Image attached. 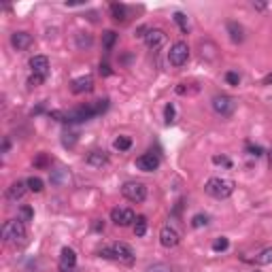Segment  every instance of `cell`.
Returning <instances> with one entry per match:
<instances>
[{"label": "cell", "mask_w": 272, "mask_h": 272, "mask_svg": "<svg viewBox=\"0 0 272 272\" xmlns=\"http://www.w3.org/2000/svg\"><path fill=\"white\" fill-rule=\"evenodd\" d=\"M94 230H105V223H100V221H96V223H94Z\"/></svg>", "instance_id": "42"}, {"label": "cell", "mask_w": 272, "mask_h": 272, "mask_svg": "<svg viewBox=\"0 0 272 272\" xmlns=\"http://www.w3.org/2000/svg\"><path fill=\"white\" fill-rule=\"evenodd\" d=\"M75 41H77L79 49H90V47L94 45V38H92V34H87V32H79V34L75 36Z\"/></svg>", "instance_id": "21"}, {"label": "cell", "mask_w": 272, "mask_h": 272, "mask_svg": "<svg viewBox=\"0 0 272 272\" xmlns=\"http://www.w3.org/2000/svg\"><path fill=\"white\" fill-rule=\"evenodd\" d=\"M75 136H77V134H73V132H66V134H64V145H66V147H73V145H75Z\"/></svg>", "instance_id": "35"}, {"label": "cell", "mask_w": 272, "mask_h": 272, "mask_svg": "<svg viewBox=\"0 0 272 272\" xmlns=\"http://www.w3.org/2000/svg\"><path fill=\"white\" fill-rule=\"evenodd\" d=\"M147 272H172L170 266H166V264H157V266H151Z\"/></svg>", "instance_id": "34"}, {"label": "cell", "mask_w": 272, "mask_h": 272, "mask_svg": "<svg viewBox=\"0 0 272 272\" xmlns=\"http://www.w3.org/2000/svg\"><path fill=\"white\" fill-rule=\"evenodd\" d=\"M236 189V183L232 179H226V177H211L209 181L204 183V191L209 196H213L215 200H226L234 194Z\"/></svg>", "instance_id": "4"}, {"label": "cell", "mask_w": 272, "mask_h": 272, "mask_svg": "<svg viewBox=\"0 0 272 272\" xmlns=\"http://www.w3.org/2000/svg\"><path fill=\"white\" fill-rule=\"evenodd\" d=\"M226 28H228V34H230V38H232V43H243V41H245V28L241 26V23L228 21Z\"/></svg>", "instance_id": "18"}, {"label": "cell", "mask_w": 272, "mask_h": 272, "mask_svg": "<svg viewBox=\"0 0 272 272\" xmlns=\"http://www.w3.org/2000/svg\"><path fill=\"white\" fill-rule=\"evenodd\" d=\"M228 245H230V243H228V238H226V236H221V238H217V241L213 243V251H215V253L226 251V249H228Z\"/></svg>", "instance_id": "27"}, {"label": "cell", "mask_w": 272, "mask_h": 272, "mask_svg": "<svg viewBox=\"0 0 272 272\" xmlns=\"http://www.w3.org/2000/svg\"><path fill=\"white\" fill-rule=\"evenodd\" d=\"M107 109H109V100H107V98L94 100L92 105H83V107L70 109L68 113H66V124H83V122H90L92 117L102 115Z\"/></svg>", "instance_id": "1"}, {"label": "cell", "mask_w": 272, "mask_h": 272, "mask_svg": "<svg viewBox=\"0 0 272 272\" xmlns=\"http://www.w3.org/2000/svg\"><path fill=\"white\" fill-rule=\"evenodd\" d=\"M2 241L6 245L21 247L28 241V230L23 226V219H9L2 226Z\"/></svg>", "instance_id": "3"}, {"label": "cell", "mask_w": 272, "mask_h": 272, "mask_svg": "<svg viewBox=\"0 0 272 272\" xmlns=\"http://www.w3.org/2000/svg\"><path fill=\"white\" fill-rule=\"evenodd\" d=\"M30 68L34 75H45L49 73V58L47 55H34V58H30Z\"/></svg>", "instance_id": "16"}, {"label": "cell", "mask_w": 272, "mask_h": 272, "mask_svg": "<svg viewBox=\"0 0 272 272\" xmlns=\"http://www.w3.org/2000/svg\"><path fill=\"white\" fill-rule=\"evenodd\" d=\"M75 266H77V253H75V249L64 247L62 253H60V270L62 272H75Z\"/></svg>", "instance_id": "12"}, {"label": "cell", "mask_w": 272, "mask_h": 272, "mask_svg": "<svg viewBox=\"0 0 272 272\" xmlns=\"http://www.w3.org/2000/svg\"><path fill=\"white\" fill-rule=\"evenodd\" d=\"M85 164H90L94 168H102L109 164V155L107 151H90V153L85 155Z\"/></svg>", "instance_id": "17"}, {"label": "cell", "mask_w": 272, "mask_h": 272, "mask_svg": "<svg viewBox=\"0 0 272 272\" xmlns=\"http://www.w3.org/2000/svg\"><path fill=\"white\" fill-rule=\"evenodd\" d=\"M187 60H189V45L185 41H177L170 47V51H168V62L174 68H181L187 64Z\"/></svg>", "instance_id": "7"}, {"label": "cell", "mask_w": 272, "mask_h": 272, "mask_svg": "<svg viewBox=\"0 0 272 272\" xmlns=\"http://www.w3.org/2000/svg\"><path fill=\"white\" fill-rule=\"evenodd\" d=\"M45 75H34V73H32L30 77H28V85L30 87H38V85H43L45 83Z\"/></svg>", "instance_id": "28"}, {"label": "cell", "mask_w": 272, "mask_h": 272, "mask_svg": "<svg viewBox=\"0 0 272 272\" xmlns=\"http://www.w3.org/2000/svg\"><path fill=\"white\" fill-rule=\"evenodd\" d=\"M32 43H34V38H32V34H28V32H13L11 34V45L15 47L17 51H26L28 47H32Z\"/></svg>", "instance_id": "14"}, {"label": "cell", "mask_w": 272, "mask_h": 272, "mask_svg": "<svg viewBox=\"0 0 272 272\" xmlns=\"http://www.w3.org/2000/svg\"><path fill=\"white\" fill-rule=\"evenodd\" d=\"M253 262L258 264V266H268V264H272V247H266V249H262V251L253 258Z\"/></svg>", "instance_id": "20"}, {"label": "cell", "mask_w": 272, "mask_h": 272, "mask_svg": "<svg viewBox=\"0 0 272 272\" xmlns=\"http://www.w3.org/2000/svg\"><path fill=\"white\" fill-rule=\"evenodd\" d=\"M19 213H21V217H23V219H32V215H34V211H32L30 206H21V211H19Z\"/></svg>", "instance_id": "37"}, {"label": "cell", "mask_w": 272, "mask_h": 272, "mask_svg": "<svg viewBox=\"0 0 272 272\" xmlns=\"http://www.w3.org/2000/svg\"><path fill=\"white\" fill-rule=\"evenodd\" d=\"M166 43V34H164V30H159V28H149V32L145 34V45L149 47V49H159Z\"/></svg>", "instance_id": "13"}, {"label": "cell", "mask_w": 272, "mask_h": 272, "mask_svg": "<svg viewBox=\"0 0 272 272\" xmlns=\"http://www.w3.org/2000/svg\"><path fill=\"white\" fill-rule=\"evenodd\" d=\"M26 191H28L26 181H15V183H11V187L6 189V200H9V202H19V200L26 196Z\"/></svg>", "instance_id": "15"}, {"label": "cell", "mask_w": 272, "mask_h": 272, "mask_svg": "<svg viewBox=\"0 0 272 272\" xmlns=\"http://www.w3.org/2000/svg\"><path fill=\"white\" fill-rule=\"evenodd\" d=\"M206 223H209V217L202 215V213L194 215V219H191V226H194V228H202V226H206Z\"/></svg>", "instance_id": "29"}, {"label": "cell", "mask_w": 272, "mask_h": 272, "mask_svg": "<svg viewBox=\"0 0 272 272\" xmlns=\"http://www.w3.org/2000/svg\"><path fill=\"white\" fill-rule=\"evenodd\" d=\"M111 73H113V70H111L109 64H100V75H102V77H109Z\"/></svg>", "instance_id": "39"}, {"label": "cell", "mask_w": 272, "mask_h": 272, "mask_svg": "<svg viewBox=\"0 0 272 272\" xmlns=\"http://www.w3.org/2000/svg\"><path fill=\"white\" fill-rule=\"evenodd\" d=\"M268 155H270V164H272V149H270V153H268Z\"/></svg>", "instance_id": "44"}, {"label": "cell", "mask_w": 272, "mask_h": 272, "mask_svg": "<svg viewBox=\"0 0 272 272\" xmlns=\"http://www.w3.org/2000/svg\"><path fill=\"white\" fill-rule=\"evenodd\" d=\"M164 113H166V124H172L174 122V105H166Z\"/></svg>", "instance_id": "32"}, {"label": "cell", "mask_w": 272, "mask_h": 272, "mask_svg": "<svg viewBox=\"0 0 272 272\" xmlns=\"http://www.w3.org/2000/svg\"><path fill=\"white\" fill-rule=\"evenodd\" d=\"M111 15H113L115 21H122V23H124V21L128 19V6L113 2V4H111Z\"/></svg>", "instance_id": "19"}, {"label": "cell", "mask_w": 272, "mask_h": 272, "mask_svg": "<svg viewBox=\"0 0 272 272\" xmlns=\"http://www.w3.org/2000/svg\"><path fill=\"white\" fill-rule=\"evenodd\" d=\"M247 151H249L251 155H255V157L262 155V147H258V145H247Z\"/></svg>", "instance_id": "36"}, {"label": "cell", "mask_w": 272, "mask_h": 272, "mask_svg": "<svg viewBox=\"0 0 272 272\" xmlns=\"http://www.w3.org/2000/svg\"><path fill=\"white\" fill-rule=\"evenodd\" d=\"M100 258L105 260H113V262H119V264H126V266H130V264H134L136 255H134V249L130 245L126 243H111L107 247H102V249L98 251Z\"/></svg>", "instance_id": "2"}, {"label": "cell", "mask_w": 272, "mask_h": 272, "mask_svg": "<svg viewBox=\"0 0 272 272\" xmlns=\"http://www.w3.org/2000/svg\"><path fill=\"white\" fill-rule=\"evenodd\" d=\"M115 41H117V34L113 30H107L105 34H102V45H105V49H113Z\"/></svg>", "instance_id": "24"}, {"label": "cell", "mask_w": 272, "mask_h": 272, "mask_svg": "<svg viewBox=\"0 0 272 272\" xmlns=\"http://www.w3.org/2000/svg\"><path fill=\"white\" fill-rule=\"evenodd\" d=\"M9 147H11L9 138H4V142H2V153H6V151H9Z\"/></svg>", "instance_id": "41"}, {"label": "cell", "mask_w": 272, "mask_h": 272, "mask_svg": "<svg viewBox=\"0 0 272 272\" xmlns=\"http://www.w3.org/2000/svg\"><path fill=\"white\" fill-rule=\"evenodd\" d=\"M213 162H215V164H223V166H230V159H228V157H223V155H215V157H213Z\"/></svg>", "instance_id": "38"}, {"label": "cell", "mask_w": 272, "mask_h": 272, "mask_svg": "<svg viewBox=\"0 0 272 272\" xmlns=\"http://www.w3.org/2000/svg\"><path fill=\"white\" fill-rule=\"evenodd\" d=\"M253 9H258V11H264V9H266V2H253Z\"/></svg>", "instance_id": "40"}, {"label": "cell", "mask_w": 272, "mask_h": 272, "mask_svg": "<svg viewBox=\"0 0 272 272\" xmlns=\"http://www.w3.org/2000/svg\"><path fill=\"white\" fill-rule=\"evenodd\" d=\"M94 90V79L90 75H83V77H77L73 79V83H70V92L81 96V94H90Z\"/></svg>", "instance_id": "10"}, {"label": "cell", "mask_w": 272, "mask_h": 272, "mask_svg": "<svg viewBox=\"0 0 272 272\" xmlns=\"http://www.w3.org/2000/svg\"><path fill=\"white\" fill-rule=\"evenodd\" d=\"M134 234L138 236V238L147 234V217H145V215H138V217H136V221H134Z\"/></svg>", "instance_id": "22"}, {"label": "cell", "mask_w": 272, "mask_h": 272, "mask_svg": "<svg viewBox=\"0 0 272 272\" xmlns=\"http://www.w3.org/2000/svg\"><path fill=\"white\" fill-rule=\"evenodd\" d=\"M51 162H49V157H47V153H38L36 159H34V166L36 168H47Z\"/></svg>", "instance_id": "30"}, {"label": "cell", "mask_w": 272, "mask_h": 272, "mask_svg": "<svg viewBox=\"0 0 272 272\" xmlns=\"http://www.w3.org/2000/svg\"><path fill=\"white\" fill-rule=\"evenodd\" d=\"M159 243H162V247H166V249H172V247H177L181 243V234L179 230L170 226V223H166V226H162V230H159Z\"/></svg>", "instance_id": "8"}, {"label": "cell", "mask_w": 272, "mask_h": 272, "mask_svg": "<svg viewBox=\"0 0 272 272\" xmlns=\"http://www.w3.org/2000/svg\"><path fill=\"white\" fill-rule=\"evenodd\" d=\"M122 196L134 204H140L147 200V185L140 181H128L122 185Z\"/></svg>", "instance_id": "5"}, {"label": "cell", "mask_w": 272, "mask_h": 272, "mask_svg": "<svg viewBox=\"0 0 272 272\" xmlns=\"http://www.w3.org/2000/svg\"><path fill=\"white\" fill-rule=\"evenodd\" d=\"M136 168L142 172H153L159 168V157L155 153H142L140 157H136Z\"/></svg>", "instance_id": "11"}, {"label": "cell", "mask_w": 272, "mask_h": 272, "mask_svg": "<svg viewBox=\"0 0 272 272\" xmlns=\"http://www.w3.org/2000/svg\"><path fill=\"white\" fill-rule=\"evenodd\" d=\"M113 147L117 151H128V149L132 147V138H130V136H119V138H115Z\"/></svg>", "instance_id": "23"}, {"label": "cell", "mask_w": 272, "mask_h": 272, "mask_svg": "<svg viewBox=\"0 0 272 272\" xmlns=\"http://www.w3.org/2000/svg\"><path fill=\"white\" fill-rule=\"evenodd\" d=\"M174 21H177V23H179V28H181V32H187V30H189V23H187V17H185V15H183L181 11H177V13H174Z\"/></svg>", "instance_id": "26"}, {"label": "cell", "mask_w": 272, "mask_h": 272, "mask_svg": "<svg viewBox=\"0 0 272 272\" xmlns=\"http://www.w3.org/2000/svg\"><path fill=\"white\" fill-rule=\"evenodd\" d=\"M49 117L55 119V122H66V111H51Z\"/></svg>", "instance_id": "33"}, {"label": "cell", "mask_w": 272, "mask_h": 272, "mask_svg": "<svg viewBox=\"0 0 272 272\" xmlns=\"http://www.w3.org/2000/svg\"><path fill=\"white\" fill-rule=\"evenodd\" d=\"M111 221L115 223V226H122V228H128L132 226L136 221V215L132 209H122V206H115L113 211H111Z\"/></svg>", "instance_id": "9"}, {"label": "cell", "mask_w": 272, "mask_h": 272, "mask_svg": "<svg viewBox=\"0 0 272 272\" xmlns=\"http://www.w3.org/2000/svg\"><path fill=\"white\" fill-rule=\"evenodd\" d=\"M211 105H213V111L219 117H232L234 115V111H236V100L228 94H217L211 100Z\"/></svg>", "instance_id": "6"}, {"label": "cell", "mask_w": 272, "mask_h": 272, "mask_svg": "<svg viewBox=\"0 0 272 272\" xmlns=\"http://www.w3.org/2000/svg\"><path fill=\"white\" fill-rule=\"evenodd\" d=\"M264 83H272V75H268L266 79H264Z\"/></svg>", "instance_id": "43"}, {"label": "cell", "mask_w": 272, "mask_h": 272, "mask_svg": "<svg viewBox=\"0 0 272 272\" xmlns=\"http://www.w3.org/2000/svg\"><path fill=\"white\" fill-rule=\"evenodd\" d=\"M26 183H28V189H30V191H34V194H38V191H43V181L38 179V177H30Z\"/></svg>", "instance_id": "25"}, {"label": "cell", "mask_w": 272, "mask_h": 272, "mask_svg": "<svg viewBox=\"0 0 272 272\" xmlns=\"http://www.w3.org/2000/svg\"><path fill=\"white\" fill-rule=\"evenodd\" d=\"M226 81H228L230 85H238V83H241V75L234 73V70H230V73L226 75Z\"/></svg>", "instance_id": "31"}]
</instances>
